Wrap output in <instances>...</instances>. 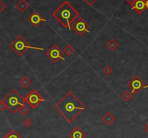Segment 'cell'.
Segmentation results:
<instances>
[{"label":"cell","mask_w":148,"mask_h":138,"mask_svg":"<svg viewBox=\"0 0 148 138\" xmlns=\"http://www.w3.org/2000/svg\"><path fill=\"white\" fill-rule=\"evenodd\" d=\"M53 108L69 123L85 110L86 106L73 93L69 91Z\"/></svg>","instance_id":"cell-1"},{"label":"cell","mask_w":148,"mask_h":138,"mask_svg":"<svg viewBox=\"0 0 148 138\" xmlns=\"http://www.w3.org/2000/svg\"><path fill=\"white\" fill-rule=\"evenodd\" d=\"M52 15L63 27L71 30L72 23L79 17V13L69 2L64 1Z\"/></svg>","instance_id":"cell-2"},{"label":"cell","mask_w":148,"mask_h":138,"mask_svg":"<svg viewBox=\"0 0 148 138\" xmlns=\"http://www.w3.org/2000/svg\"><path fill=\"white\" fill-rule=\"evenodd\" d=\"M2 100L6 103L8 109L12 114L17 112L20 106L25 103L24 98L15 89H12Z\"/></svg>","instance_id":"cell-3"},{"label":"cell","mask_w":148,"mask_h":138,"mask_svg":"<svg viewBox=\"0 0 148 138\" xmlns=\"http://www.w3.org/2000/svg\"><path fill=\"white\" fill-rule=\"evenodd\" d=\"M9 48L14 51L16 54L20 56H23L28 49H35V50L39 51L44 50L43 48L31 46L21 35H19L14 41L9 44Z\"/></svg>","instance_id":"cell-4"},{"label":"cell","mask_w":148,"mask_h":138,"mask_svg":"<svg viewBox=\"0 0 148 138\" xmlns=\"http://www.w3.org/2000/svg\"><path fill=\"white\" fill-rule=\"evenodd\" d=\"M25 102L28 103L32 109H36L40 104L45 101V98L35 89H33L25 97Z\"/></svg>","instance_id":"cell-5"},{"label":"cell","mask_w":148,"mask_h":138,"mask_svg":"<svg viewBox=\"0 0 148 138\" xmlns=\"http://www.w3.org/2000/svg\"><path fill=\"white\" fill-rule=\"evenodd\" d=\"M71 28L75 30L78 36H82L85 33L90 32V26L83 17H79L77 19L76 21H75V23H72Z\"/></svg>","instance_id":"cell-6"},{"label":"cell","mask_w":148,"mask_h":138,"mask_svg":"<svg viewBox=\"0 0 148 138\" xmlns=\"http://www.w3.org/2000/svg\"><path fill=\"white\" fill-rule=\"evenodd\" d=\"M46 55L53 63H57L59 60H65V59L64 58V52L60 49V48L57 44H53L51 47L46 52Z\"/></svg>","instance_id":"cell-7"},{"label":"cell","mask_w":148,"mask_h":138,"mask_svg":"<svg viewBox=\"0 0 148 138\" xmlns=\"http://www.w3.org/2000/svg\"><path fill=\"white\" fill-rule=\"evenodd\" d=\"M146 85V84L138 75L134 76V78L131 80L129 81L127 83L128 88L131 90V93H134V94H138L142 89L145 88Z\"/></svg>","instance_id":"cell-8"},{"label":"cell","mask_w":148,"mask_h":138,"mask_svg":"<svg viewBox=\"0 0 148 138\" xmlns=\"http://www.w3.org/2000/svg\"><path fill=\"white\" fill-rule=\"evenodd\" d=\"M28 20L34 27H37L42 22H46V20L42 17L41 15L37 12H34L33 13L31 14L28 17Z\"/></svg>","instance_id":"cell-9"},{"label":"cell","mask_w":148,"mask_h":138,"mask_svg":"<svg viewBox=\"0 0 148 138\" xmlns=\"http://www.w3.org/2000/svg\"><path fill=\"white\" fill-rule=\"evenodd\" d=\"M131 8L134 9L138 14L141 15L146 9L145 0H135V2L131 5Z\"/></svg>","instance_id":"cell-10"},{"label":"cell","mask_w":148,"mask_h":138,"mask_svg":"<svg viewBox=\"0 0 148 138\" xmlns=\"http://www.w3.org/2000/svg\"><path fill=\"white\" fill-rule=\"evenodd\" d=\"M69 138H86L87 135L79 127H77L69 134Z\"/></svg>","instance_id":"cell-11"},{"label":"cell","mask_w":148,"mask_h":138,"mask_svg":"<svg viewBox=\"0 0 148 138\" xmlns=\"http://www.w3.org/2000/svg\"><path fill=\"white\" fill-rule=\"evenodd\" d=\"M116 119V117L113 115L111 112L108 111L107 113H105L103 116L101 118V120L103 121L104 123L106 125H111V124L113 123V121Z\"/></svg>","instance_id":"cell-12"},{"label":"cell","mask_w":148,"mask_h":138,"mask_svg":"<svg viewBox=\"0 0 148 138\" xmlns=\"http://www.w3.org/2000/svg\"><path fill=\"white\" fill-rule=\"evenodd\" d=\"M16 8L20 11L21 12H25L28 8L30 7V5L25 0H20V2L16 4Z\"/></svg>","instance_id":"cell-13"},{"label":"cell","mask_w":148,"mask_h":138,"mask_svg":"<svg viewBox=\"0 0 148 138\" xmlns=\"http://www.w3.org/2000/svg\"><path fill=\"white\" fill-rule=\"evenodd\" d=\"M31 83H32V81H31V79H29L27 76L23 77V78L20 79V80L19 81V84L20 85V86L23 87L24 89H26L28 86H30V85H31Z\"/></svg>","instance_id":"cell-14"},{"label":"cell","mask_w":148,"mask_h":138,"mask_svg":"<svg viewBox=\"0 0 148 138\" xmlns=\"http://www.w3.org/2000/svg\"><path fill=\"white\" fill-rule=\"evenodd\" d=\"M119 46V44L117 43V41H116L113 38H111L108 42L106 43V47L111 51H114L115 49H116Z\"/></svg>","instance_id":"cell-15"},{"label":"cell","mask_w":148,"mask_h":138,"mask_svg":"<svg viewBox=\"0 0 148 138\" xmlns=\"http://www.w3.org/2000/svg\"><path fill=\"white\" fill-rule=\"evenodd\" d=\"M3 138H23L18 132L15 129H11L7 135H5Z\"/></svg>","instance_id":"cell-16"},{"label":"cell","mask_w":148,"mask_h":138,"mask_svg":"<svg viewBox=\"0 0 148 138\" xmlns=\"http://www.w3.org/2000/svg\"><path fill=\"white\" fill-rule=\"evenodd\" d=\"M133 97V94L130 92V91H125L122 95H121V98L123 100L126 102H129Z\"/></svg>","instance_id":"cell-17"},{"label":"cell","mask_w":148,"mask_h":138,"mask_svg":"<svg viewBox=\"0 0 148 138\" xmlns=\"http://www.w3.org/2000/svg\"><path fill=\"white\" fill-rule=\"evenodd\" d=\"M18 111L22 114L23 116H25L29 113L30 109H28V107L26 106L25 104H23L20 106V108H19Z\"/></svg>","instance_id":"cell-18"},{"label":"cell","mask_w":148,"mask_h":138,"mask_svg":"<svg viewBox=\"0 0 148 138\" xmlns=\"http://www.w3.org/2000/svg\"><path fill=\"white\" fill-rule=\"evenodd\" d=\"M63 52H64V53L66 55L70 56H72V55L74 54V52H75V49H74L70 45H67V46L64 49V51H63Z\"/></svg>","instance_id":"cell-19"},{"label":"cell","mask_w":148,"mask_h":138,"mask_svg":"<svg viewBox=\"0 0 148 138\" xmlns=\"http://www.w3.org/2000/svg\"><path fill=\"white\" fill-rule=\"evenodd\" d=\"M103 72L105 73L106 75H110V74L113 72V68L111 67V66L107 65L104 67L103 70Z\"/></svg>","instance_id":"cell-20"},{"label":"cell","mask_w":148,"mask_h":138,"mask_svg":"<svg viewBox=\"0 0 148 138\" xmlns=\"http://www.w3.org/2000/svg\"><path fill=\"white\" fill-rule=\"evenodd\" d=\"M23 125H24L26 128H29L32 126L33 121L30 118H26L23 121Z\"/></svg>","instance_id":"cell-21"},{"label":"cell","mask_w":148,"mask_h":138,"mask_svg":"<svg viewBox=\"0 0 148 138\" xmlns=\"http://www.w3.org/2000/svg\"><path fill=\"white\" fill-rule=\"evenodd\" d=\"M8 109L6 103L2 100L1 101H0V111H5V109Z\"/></svg>","instance_id":"cell-22"},{"label":"cell","mask_w":148,"mask_h":138,"mask_svg":"<svg viewBox=\"0 0 148 138\" xmlns=\"http://www.w3.org/2000/svg\"><path fill=\"white\" fill-rule=\"evenodd\" d=\"M5 8H6V5L0 0V13H1Z\"/></svg>","instance_id":"cell-23"},{"label":"cell","mask_w":148,"mask_h":138,"mask_svg":"<svg viewBox=\"0 0 148 138\" xmlns=\"http://www.w3.org/2000/svg\"><path fill=\"white\" fill-rule=\"evenodd\" d=\"M84 1L86 2V3L88 4L89 5L92 6V5H93L95 3V2H96L97 0H84Z\"/></svg>","instance_id":"cell-24"},{"label":"cell","mask_w":148,"mask_h":138,"mask_svg":"<svg viewBox=\"0 0 148 138\" xmlns=\"http://www.w3.org/2000/svg\"><path fill=\"white\" fill-rule=\"evenodd\" d=\"M127 2H128L129 4H130V5H132L133 3H134V2H135V0H126Z\"/></svg>","instance_id":"cell-25"},{"label":"cell","mask_w":148,"mask_h":138,"mask_svg":"<svg viewBox=\"0 0 148 138\" xmlns=\"http://www.w3.org/2000/svg\"><path fill=\"white\" fill-rule=\"evenodd\" d=\"M144 129L148 133V123L147 124V125H145V126L144 127Z\"/></svg>","instance_id":"cell-26"},{"label":"cell","mask_w":148,"mask_h":138,"mask_svg":"<svg viewBox=\"0 0 148 138\" xmlns=\"http://www.w3.org/2000/svg\"><path fill=\"white\" fill-rule=\"evenodd\" d=\"M145 5H146V9L148 11V0H145Z\"/></svg>","instance_id":"cell-27"},{"label":"cell","mask_w":148,"mask_h":138,"mask_svg":"<svg viewBox=\"0 0 148 138\" xmlns=\"http://www.w3.org/2000/svg\"><path fill=\"white\" fill-rule=\"evenodd\" d=\"M148 88V85H146V87H145V88Z\"/></svg>","instance_id":"cell-28"}]
</instances>
